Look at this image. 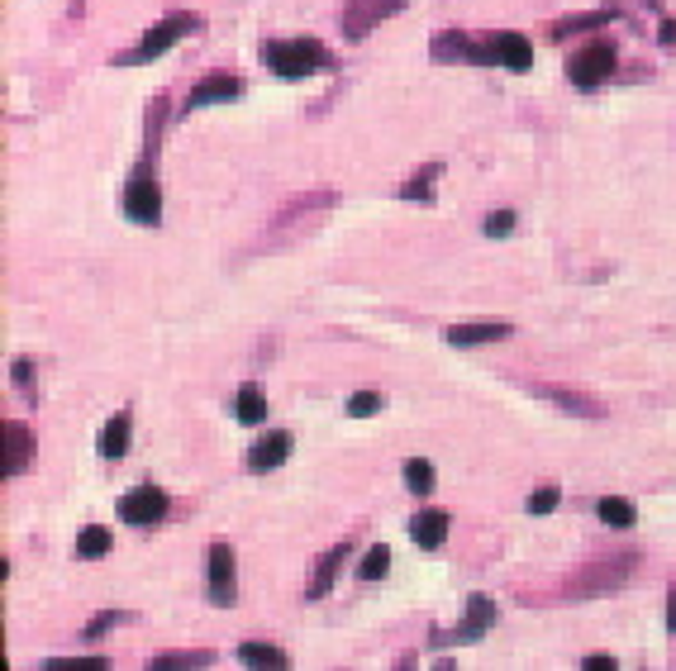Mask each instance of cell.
Listing matches in <instances>:
<instances>
[{
  "instance_id": "1",
  "label": "cell",
  "mask_w": 676,
  "mask_h": 671,
  "mask_svg": "<svg viewBox=\"0 0 676 671\" xmlns=\"http://www.w3.org/2000/svg\"><path fill=\"white\" fill-rule=\"evenodd\" d=\"M262 62H267L272 77H281V81H305L310 72L329 67V53H324L315 39H281V43H267V48H262Z\"/></svg>"
},
{
  "instance_id": "2",
  "label": "cell",
  "mask_w": 676,
  "mask_h": 671,
  "mask_svg": "<svg viewBox=\"0 0 676 671\" xmlns=\"http://www.w3.org/2000/svg\"><path fill=\"white\" fill-rule=\"evenodd\" d=\"M191 29H200V20L196 15H167L162 24H153L148 34H143V43L139 48H129V53H120V67H143V62H153V58H162L172 43L181 39V34H191Z\"/></svg>"
},
{
  "instance_id": "3",
  "label": "cell",
  "mask_w": 676,
  "mask_h": 671,
  "mask_svg": "<svg viewBox=\"0 0 676 671\" xmlns=\"http://www.w3.org/2000/svg\"><path fill=\"white\" fill-rule=\"evenodd\" d=\"M567 77H572V86H581V91H596V86H605V81L615 77V43H591V48L572 53V62H567Z\"/></svg>"
},
{
  "instance_id": "4",
  "label": "cell",
  "mask_w": 676,
  "mask_h": 671,
  "mask_svg": "<svg viewBox=\"0 0 676 671\" xmlns=\"http://www.w3.org/2000/svg\"><path fill=\"white\" fill-rule=\"evenodd\" d=\"M400 10H405V0H353L348 15H343V34L348 39H367L381 20H391Z\"/></svg>"
},
{
  "instance_id": "5",
  "label": "cell",
  "mask_w": 676,
  "mask_h": 671,
  "mask_svg": "<svg viewBox=\"0 0 676 671\" xmlns=\"http://www.w3.org/2000/svg\"><path fill=\"white\" fill-rule=\"evenodd\" d=\"M124 215L134 219V224H158L162 219V191L153 186L148 172H139V177L124 186Z\"/></svg>"
},
{
  "instance_id": "6",
  "label": "cell",
  "mask_w": 676,
  "mask_h": 671,
  "mask_svg": "<svg viewBox=\"0 0 676 671\" xmlns=\"http://www.w3.org/2000/svg\"><path fill=\"white\" fill-rule=\"evenodd\" d=\"M120 519L124 524H158V519H167V495L158 491V486H134L129 495H120Z\"/></svg>"
},
{
  "instance_id": "7",
  "label": "cell",
  "mask_w": 676,
  "mask_h": 671,
  "mask_svg": "<svg viewBox=\"0 0 676 671\" xmlns=\"http://www.w3.org/2000/svg\"><path fill=\"white\" fill-rule=\"evenodd\" d=\"M210 595H215V605H234L239 600V586H234V548H224V543L210 548Z\"/></svg>"
},
{
  "instance_id": "8",
  "label": "cell",
  "mask_w": 676,
  "mask_h": 671,
  "mask_svg": "<svg viewBox=\"0 0 676 671\" xmlns=\"http://www.w3.org/2000/svg\"><path fill=\"white\" fill-rule=\"evenodd\" d=\"M286 457H291V434L272 429V434H262L258 443H253V453H248V472H272V467H281Z\"/></svg>"
},
{
  "instance_id": "9",
  "label": "cell",
  "mask_w": 676,
  "mask_h": 671,
  "mask_svg": "<svg viewBox=\"0 0 676 671\" xmlns=\"http://www.w3.org/2000/svg\"><path fill=\"white\" fill-rule=\"evenodd\" d=\"M443 338H448L453 348H481V343L510 338V324H500V319H481V324H453V329H448Z\"/></svg>"
},
{
  "instance_id": "10",
  "label": "cell",
  "mask_w": 676,
  "mask_h": 671,
  "mask_svg": "<svg viewBox=\"0 0 676 671\" xmlns=\"http://www.w3.org/2000/svg\"><path fill=\"white\" fill-rule=\"evenodd\" d=\"M243 86L239 77H229V72H219V77H205L191 91V100H186V110H200V105H224V100H239Z\"/></svg>"
},
{
  "instance_id": "11",
  "label": "cell",
  "mask_w": 676,
  "mask_h": 671,
  "mask_svg": "<svg viewBox=\"0 0 676 671\" xmlns=\"http://www.w3.org/2000/svg\"><path fill=\"white\" fill-rule=\"evenodd\" d=\"M491 624H496V605H491L486 595H472V600H467V614H462V624L453 629V638H458V643H472V638H481Z\"/></svg>"
},
{
  "instance_id": "12",
  "label": "cell",
  "mask_w": 676,
  "mask_h": 671,
  "mask_svg": "<svg viewBox=\"0 0 676 671\" xmlns=\"http://www.w3.org/2000/svg\"><path fill=\"white\" fill-rule=\"evenodd\" d=\"M34 457V438L24 424H5V476H20Z\"/></svg>"
},
{
  "instance_id": "13",
  "label": "cell",
  "mask_w": 676,
  "mask_h": 671,
  "mask_svg": "<svg viewBox=\"0 0 676 671\" xmlns=\"http://www.w3.org/2000/svg\"><path fill=\"white\" fill-rule=\"evenodd\" d=\"M410 538H415L419 548H443V538H448V514L419 510L415 519H410Z\"/></svg>"
},
{
  "instance_id": "14",
  "label": "cell",
  "mask_w": 676,
  "mask_h": 671,
  "mask_svg": "<svg viewBox=\"0 0 676 671\" xmlns=\"http://www.w3.org/2000/svg\"><path fill=\"white\" fill-rule=\"evenodd\" d=\"M491 48H496V62H500V67H510V72H524V67L534 62V48L519 39V34H496V39H491Z\"/></svg>"
},
{
  "instance_id": "15",
  "label": "cell",
  "mask_w": 676,
  "mask_h": 671,
  "mask_svg": "<svg viewBox=\"0 0 676 671\" xmlns=\"http://www.w3.org/2000/svg\"><path fill=\"white\" fill-rule=\"evenodd\" d=\"M434 58L438 62H477V43L467 39V34H438Z\"/></svg>"
},
{
  "instance_id": "16",
  "label": "cell",
  "mask_w": 676,
  "mask_h": 671,
  "mask_svg": "<svg viewBox=\"0 0 676 671\" xmlns=\"http://www.w3.org/2000/svg\"><path fill=\"white\" fill-rule=\"evenodd\" d=\"M124 453H129V415H115L105 424V434H100V457L120 462Z\"/></svg>"
},
{
  "instance_id": "17",
  "label": "cell",
  "mask_w": 676,
  "mask_h": 671,
  "mask_svg": "<svg viewBox=\"0 0 676 671\" xmlns=\"http://www.w3.org/2000/svg\"><path fill=\"white\" fill-rule=\"evenodd\" d=\"M343 557H348V543H338L334 553H329V557H324V562L315 567V581H310V591H305L310 600H319V595L334 586V576H338V567H343Z\"/></svg>"
},
{
  "instance_id": "18",
  "label": "cell",
  "mask_w": 676,
  "mask_h": 671,
  "mask_svg": "<svg viewBox=\"0 0 676 671\" xmlns=\"http://www.w3.org/2000/svg\"><path fill=\"white\" fill-rule=\"evenodd\" d=\"M239 657H243V667H267V671L286 667V652L272 648V643H243Z\"/></svg>"
},
{
  "instance_id": "19",
  "label": "cell",
  "mask_w": 676,
  "mask_h": 671,
  "mask_svg": "<svg viewBox=\"0 0 676 671\" xmlns=\"http://www.w3.org/2000/svg\"><path fill=\"white\" fill-rule=\"evenodd\" d=\"M110 553V529H100V524H91V529H81L77 533V557H105Z\"/></svg>"
},
{
  "instance_id": "20",
  "label": "cell",
  "mask_w": 676,
  "mask_h": 671,
  "mask_svg": "<svg viewBox=\"0 0 676 671\" xmlns=\"http://www.w3.org/2000/svg\"><path fill=\"white\" fill-rule=\"evenodd\" d=\"M234 410H239V424H262V419H267V400H262L253 386H243L239 400H234Z\"/></svg>"
},
{
  "instance_id": "21",
  "label": "cell",
  "mask_w": 676,
  "mask_h": 671,
  "mask_svg": "<svg viewBox=\"0 0 676 671\" xmlns=\"http://www.w3.org/2000/svg\"><path fill=\"white\" fill-rule=\"evenodd\" d=\"M405 486L415 495H434V467H429L424 457H410V462H405Z\"/></svg>"
},
{
  "instance_id": "22",
  "label": "cell",
  "mask_w": 676,
  "mask_h": 671,
  "mask_svg": "<svg viewBox=\"0 0 676 671\" xmlns=\"http://www.w3.org/2000/svg\"><path fill=\"white\" fill-rule=\"evenodd\" d=\"M600 519H605L610 529H634V505L610 495V500H600Z\"/></svg>"
},
{
  "instance_id": "23",
  "label": "cell",
  "mask_w": 676,
  "mask_h": 671,
  "mask_svg": "<svg viewBox=\"0 0 676 671\" xmlns=\"http://www.w3.org/2000/svg\"><path fill=\"white\" fill-rule=\"evenodd\" d=\"M386 567H391V548L386 543H377V548H367V557H362V581H381L386 576Z\"/></svg>"
},
{
  "instance_id": "24",
  "label": "cell",
  "mask_w": 676,
  "mask_h": 671,
  "mask_svg": "<svg viewBox=\"0 0 676 671\" xmlns=\"http://www.w3.org/2000/svg\"><path fill=\"white\" fill-rule=\"evenodd\" d=\"M548 400H557L562 410H577L581 419H600V405H596V400H581V395H567V391H548Z\"/></svg>"
},
{
  "instance_id": "25",
  "label": "cell",
  "mask_w": 676,
  "mask_h": 671,
  "mask_svg": "<svg viewBox=\"0 0 676 671\" xmlns=\"http://www.w3.org/2000/svg\"><path fill=\"white\" fill-rule=\"evenodd\" d=\"M605 20H610V10H600V15H577V20H562V24H557V39H567V34H581V29H600Z\"/></svg>"
},
{
  "instance_id": "26",
  "label": "cell",
  "mask_w": 676,
  "mask_h": 671,
  "mask_svg": "<svg viewBox=\"0 0 676 671\" xmlns=\"http://www.w3.org/2000/svg\"><path fill=\"white\" fill-rule=\"evenodd\" d=\"M153 667H158V671H172V667H210V652H177V657H158Z\"/></svg>"
},
{
  "instance_id": "27",
  "label": "cell",
  "mask_w": 676,
  "mask_h": 671,
  "mask_svg": "<svg viewBox=\"0 0 676 671\" xmlns=\"http://www.w3.org/2000/svg\"><path fill=\"white\" fill-rule=\"evenodd\" d=\"M105 667V657H53L48 671H100Z\"/></svg>"
},
{
  "instance_id": "28",
  "label": "cell",
  "mask_w": 676,
  "mask_h": 671,
  "mask_svg": "<svg viewBox=\"0 0 676 671\" xmlns=\"http://www.w3.org/2000/svg\"><path fill=\"white\" fill-rule=\"evenodd\" d=\"M377 410H381V395H372V391L348 395V415L353 419H367V415H377Z\"/></svg>"
},
{
  "instance_id": "29",
  "label": "cell",
  "mask_w": 676,
  "mask_h": 671,
  "mask_svg": "<svg viewBox=\"0 0 676 671\" xmlns=\"http://www.w3.org/2000/svg\"><path fill=\"white\" fill-rule=\"evenodd\" d=\"M434 177H438V162H429V167H424V172H419V177L410 181V186H405L400 196H410V200H429V186H434Z\"/></svg>"
},
{
  "instance_id": "30",
  "label": "cell",
  "mask_w": 676,
  "mask_h": 671,
  "mask_svg": "<svg viewBox=\"0 0 676 671\" xmlns=\"http://www.w3.org/2000/svg\"><path fill=\"white\" fill-rule=\"evenodd\" d=\"M557 500H562V495H557L553 486H538V491L529 495V510H534V514H553V510H557Z\"/></svg>"
},
{
  "instance_id": "31",
  "label": "cell",
  "mask_w": 676,
  "mask_h": 671,
  "mask_svg": "<svg viewBox=\"0 0 676 671\" xmlns=\"http://www.w3.org/2000/svg\"><path fill=\"white\" fill-rule=\"evenodd\" d=\"M481 229H486V234H491V238H505V234H510V229H515V215H510V210H496V215L486 219Z\"/></svg>"
},
{
  "instance_id": "32",
  "label": "cell",
  "mask_w": 676,
  "mask_h": 671,
  "mask_svg": "<svg viewBox=\"0 0 676 671\" xmlns=\"http://www.w3.org/2000/svg\"><path fill=\"white\" fill-rule=\"evenodd\" d=\"M124 614H105V619H96V624H86V638H100V633L110 629V624H120Z\"/></svg>"
},
{
  "instance_id": "33",
  "label": "cell",
  "mask_w": 676,
  "mask_h": 671,
  "mask_svg": "<svg viewBox=\"0 0 676 671\" xmlns=\"http://www.w3.org/2000/svg\"><path fill=\"white\" fill-rule=\"evenodd\" d=\"M581 667L586 671H615V657H586Z\"/></svg>"
},
{
  "instance_id": "34",
  "label": "cell",
  "mask_w": 676,
  "mask_h": 671,
  "mask_svg": "<svg viewBox=\"0 0 676 671\" xmlns=\"http://www.w3.org/2000/svg\"><path fill=\"white\" fill-rule=\"evenodd\" d=\"M10 372H15V381H20V386H29V376H34V367H29V362H15Z\"/></svg>"
},
{
  "instance_id": "35",
  "label": "cell",
  "mask_w": 676,
  "mask_h": 671,
  "mask_svg": "<svg viewBox=\"0 0 676 671\" xmlns=\"http://www.w3.org/2000/svg\"><path fill=\"white\" fill-rule=\"evenodd\" d=\"M667 629H672V633H676V591H672V595H667Z\"/></svg>"
},
{
  "instance_id": "36",
  "label": "cell",
  "mask_w": 676,
  "mask_h": 671,
  "mask_svg": "<svg viewBox=\"0 0 676 671\" xmlns=\"http://www.w3.org/2000/svg\"><path fill=\"white\" fill-rule=\"evenodd\" d=\"M648 5H657V0H648Z\"/></svg>"
}]
</instances>
